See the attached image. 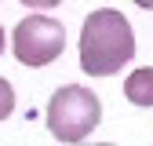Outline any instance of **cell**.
Segmentation results:
<instances>
[{
	"label": "cell",
	"instance_id": "ba28073f",
	"mask_svg": "<svg viewBox=\"0 0 153 146\" xmlns=\"http://www.w3.org/2000/svg\"><path fill=\"white\" fill-rule=\"evenodd\" d=\"M0 55H4V26H0Z\"/></svg>",
	"mask_w": 153,
	"mask_h": 146
},
{
	"label": "cell",
	"instance_id": "5b68a950",
	"mask_svg": "<svg viewBox=\"0 0 153 146\" xmlns=\"http://www.w3.org/2000/svg\"><path fill=\"white\" fill-rule=\"evenodd\" d=\"M11 113H15V88L0 77V121L11 117Z\"/></svg>",
	"mask_w": 153,
	"mask_h": 146
},
{
	"label": "cell",
	"instance_id": "277c9868",
	"mask_svg": "<svg viewBox=\"0 0 153 146\" xmlns=\"http://www.w3.org/2000/svg\"><path fill=\"white\" fill-rule=\"evenodd\" d=\"M124 95L131 106H153V66H142L135 73H128Z\"/></svg>",
	"mask_w": 153,
	"mask_h": 146
},
{
	"label": "cell",
	"instance_id": "9c48e42d",
	"mask_svg": "<svg viewBox=\"0 0 153 146\" xmlns=\"http://www.w3.org/2000/svg\"><path fill=\"white\" fill-rule=\"evenodd\" d=\"M102 146H113V142H102Z\"/></svg>",
	"mask_w": 153,
	"mask_h": 146
},
{
	"label": "cell",
	"instance_id": "7a4b0ae2",
	"mask_svg": "<svg viewBox=\"0 0 153 146\" xmlns=\"http://www.w3.org/2000/svg\"><path fill=\"white\" fill-rule=\"evenodd\" d=\"M44 121H48V132L59 142H84L102 121V102H99V95L91 88L62 84L48 99Z\"/></svg>",
	"mask_w": 153,
	"mask_h": 146
},
{
	"label": "cell",
	"instance_id": "6da1fadb",
	"mask_svg": "<svg viewBox=\"0 0 153 146\" xmlns=\"http://www.w3.org/2000/svg\"><path fill=\"white\" fill-rule=\"evenodd\" d=\"M131 59H135L131 22L113 7L91 11L80 29V69L91 73V77H113Z\"/></svg>",
	"mask_w": 153,
	"mask_h": 146
},
{
	"label": "cell",
	"instance_id": "8992f818",
	"mask_svg": "<svg viewBox=\"0 0 153 146\" xmlns=\"http://www.w3.org/2000/svg\"><path fill=\"white\" fill-rule=\"evenodd\" d=\"M18 4H26V7H33V11H51V7H59L62 0H18Z\"/></svg>",
	"mask_w": 153,
	"mask_h": 146
},
{
	"label": "cell",
	"instance_id": "3957f363",
	"mask_svg": "<svg viewBox=\"0 0 153 146\" xmlns=\"http://www.w3.org/2000/svg\"><path fill=\"white\" fill-rule=\"evenodd\" d=\"M15 59L22 66H48L62 55L66 48V29L51 15H26L11 33Z\"/></svg>",
	"mask_w": 153,
	"mask_h": 146
},
{
	"label": "cell",
	"instance_id": "52a82bcc",
	"mask_svg": "<svg viewBox=\"0 0 153 146\" xmlns=\"http://www.w3.org/2000/svg\"><path fill=\"white\" fill-rule=\"evenodd\" d=\"M139 7H146V11H153V0H135Z\"/></svg>",
	"mask_w": 153,
	"mask_h": 146
}]
</instances>
